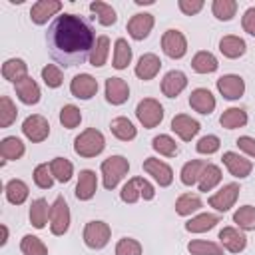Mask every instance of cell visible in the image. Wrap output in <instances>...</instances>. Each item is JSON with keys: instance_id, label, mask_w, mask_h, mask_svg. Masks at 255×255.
Instances as JSON below:
<instances>
[{"instance_id": "1", "label": "cell", "mask_w": 255, "mask_h": 255, "mask_svg": "<svg viewBox=\"0 0 255 255\" xmlns=\"http://www.w3.org/2000/svg\"><path fill=\"white\" fill-rule=\"evenodd\" d=\"M96 32L92 22L86 16L64 12L56 16L46 32V44L50 56L64 68L80 66L90 60V54L96 44Z\"/></svg>"}, {"instance_id": "2", "label": "cell", "mask_w": 255, "mask_h": 255, "mask_svg": "<svg viewBox=\"0 0 255 255\" xmlns=\"http://www.w3.org/2000/svg\"><path fill=\"white\" fill-rule=\"evenodd\" d=\"M106 147V139L102 135L100 129L96 128H88L84 129L76 139H74V151L80 157H96L104 151Z\"/></svg>"}, {"instance_id": "3", "label": "cell", "mask_w": 255, "mask_h": 255, "mask_svg": "<svg viewBox=\"0 0 255 255\" xmlns=\"http://www.w3.org/2000/svg\"><path fill=\"white\" fill-rule=\"evenodd\" d=\"M129 169V161L124 155H110L108 159L102 161V177H104V187L106 189H114L122 177L128 173Z\"/></svg>"}, {"instance_id": "4", "label": "cell", "mask_w": 255, "mask_h": 255, "mask_svg": "<svg viewBox=\"0 0 255 255\" xmlns=\"http://www.w3.org/2000/svg\"><path fill=\"white\" fill-rule=\"evenodd\" d=\"M120 197H122V201H126V203H135L139 197H143V199L149 201V199L155 197V189H153V185H151L147 179H143V177H131V179L122 187Z\"/></svg>"}, {"instance_id": "5", "label": "cell", "mask_w": 255, "mask_h": 255, "mask_svg": "<svg viewBox=\"0 0 255 255\" xmlns=\"http://www.w3.org/2000/svg\"><path fill=\"white\" fill-rule=\"evenodd\" d=\"M135 116H137L139 124L149 129V128H155V126L161 124V120H163V108H161V104L157 100L143 98L137 104V108H135Z\"/></svg>"}, {"instance_id": "6", "label": "cell", "mask_w": 255, "mask_h": 255, "mask_svg": "<svg viewBox=\"0 0 255 255\" xmlns=\"http://www.w3.org/2000/svg\"><path fill=\"white\" fill-rule=\"evenodd\" d=\"M112 237V229L104 221H90L84 227V243L90 249H104Z\"/></svg>"}, {"instance_id": "7", "label": "cell", "mask_w": 255, "mask_h": 255, "mask_svg": "<svg viewBox=\"0 0 255 255\" xmlns=\"http://www.w3.org/2000/svg\"><path fill=\"white\" fill-rule=\"evenodd\" d=\"M70 227V207L66 199L60 195L50 207V231L54 235H64Z\"/></svg>"}, {"instance_id": "8", "label": "cell", "mask_w": 255, "mask_h": 255, "mask_svg": "<svg viewBox=\"0 0 255 255\" xmlns=\"http://www.w3.org/2000/svg\"><path fill=\"white\" fill-rule=\"evenodd\" d=\"M161 48L165 52V56L177 60L183 58L187 52V40L179 30H165L161 36Z\"/></svg>"}, {"instance_id": "9", "label": "cell", "mask_w": 255, "mask_h": 255, "mask_svg": "<svg viewBox=\"0 0 255 255\" xmlns=\"http://www.w3.org/2000/svg\"><path fill=\"white\" fill-rule=\"evenodd\" d=\"M22 131H24V135H26L30 141L38 143V141H44V139L50 135V124H48V120H46L44 116L34 114V116H28V118L24 120Z\"/></svg>"}, {"instance_id": "10", "label": "cell", "mask_w": 255, "mask_h": 255, "mask_svg": "<svg viewBox=\"0 0 255 255\" xmlns=\"http://www.w3.org/2000/svg\"><path fill=\"white\" fill-rule=\"evenodd\" d=\"M239 185L237 183H225L217 193H213L211 197H209V205L213 207V209H217V211H229L233 205H235V201H237V197H239Z\"/></svg>"}, {"instance_id": "11", "label": "cell", "mask_w": 255, "mask_h": 255, "mask_svg": "<svg viewBox=\"0 0 255 255\" xmlns=\"http://www.w3.org/2000/svg\"><path fill=\"white\" fill-rule=\"evenodd\" d=\"M143 171H145L147 175H151V177L159 183V187H167V185H171V181H173V171H171V167H169L165 161L157 159V157H147V159H143Z\"/></svg>"}, {"instance_id": "12", "label": "cell", "mask_w": 255, "mask_h": 255, "mask_svg": "<svg viewBox=\"0 0 255 255\" xmlns=\"http://www.w3.org/2000/svg\"><path fill=\"white\" fill-rule=\"evenodd\" d=\"M217 90L225 100H239L245 94V82L237 74H227L217 80Z\"/></svg>"}, {"instance_id": "13", "label": "cell", "mask_w": 255, "mask_h": 255, "mask_svg": "<svg viewBox=\"0 0 255 255\" xmlns=\"http://www.w3.org/2000/svg\"><path fill=\"white\" fill-rule=\"evenodd\" d=\"M70 92H72V96H76L80 100H90L98 92V80L90 74H78V76H74V80L70 84Z\"/></svg>"}, {"instance_id": "14", "label": "cell", "mask_w": 255, "mask_h": 255, "mask_svg": "<svg viewBox=\"0 0 255 255\" xmlns=\"http://www.w3.org/2000/svg\"><path fill=\"white\" fill-rule=\"evenodd\" d=\"M153 28V14H147V12H139V14H133L128 22V34L133 38V40H143L149 36Z\"/></svg>"}, {"instance_id": "15", "label": "cell", "mask_w": 255, "mask_h": 255, "mask_svg": "<svg viewBox=\"0 0 255 255\" xmlns=\"http://www.w3.org/2000/svg\"><path fill=\"white\" fill-rule=\"evenodd\" d=\"M221 159H223L225 167L229 169V173H231L233 177H239V179L247 177V175L251 173V169H253L251 159H247V157H243V155H239V153H235V151H225Z\"/></svg>"}, {"instance_id": "16", "label": "cell", "mask_w": 255, "mask_h": 255, "mask_svg": "<svg viewBox=\"0 0 255 255\" xmlns=\"http://www.w3.org/2000/svg\"><path fill=\"white\" fill-rule=\"evenodd\" d=\"M129 98V86L122 78H108L106 80V100L112 106H122Z\"/></svg>"}, {"instance_id": "17", "label": "cell", "mask_w": 255, "mask_h": 255, "mask_svg": "<svg viewBox=\"0 0 255 255\" xmlns=\"http://www.w3.org/2000/svg\"><path fill=\"white\" fill-rule=\"evenodd\" d=\"M171 129H173L183 141H189L191 137L197 135V131L201 129V126H199V122L193 120L191 116H187V114H177V116L171 120Z\"/></svg>"}, {"instance_id": "18", "label": "cell", "mask_w": 255, "mask_h": 255, "mask_svg": "<svg viewBox=\"0 0 255 255\" xmlns=\"http://www.w3.org/2000/svg\"><path fill=\"white\" fill-rule=\"evenodd\" d=\"M96 189H98V177H96V171L92 169H82L80 175H78V183H76V197L80 201H88L96 195Z\"/></svg>"}, {"instance_id": "19", "label": "cell", "mask_w": 255, "mask_h": 255, "mask_svg": "<svg viewBox=\"0 0 255 255\" xmlns=\"http://www.w3.org/2000/svg\"><path fill=\"white\" fill-rule=\"evenodd\" d=\"M60 10H62V2L60 0H38L30 8V18H32L34 24H46L48 18L54 16Z\"/></svg>"}, {"instance_id": "20", "label": "cell", "mask_w": 255, "mask_h": 255, "mask_svg": "<svg viewBox=\"0 0 255 255\" xmlns=\"http://www.w3.org/2000/svg\"><path fill=\"white\" fill-rule=\"evenodd\" d=\"M185 86H187V78H185V74L179 72V70L167 72V74L163 76V80H161V92H163V96H167V98L179 96V94L185 90Z\"/></svg>"}, {"instance_id": "21", "label": "cell", "mask_w": 255, "mask_h": 255, "mask_svg": "<svg viewBox=\"0 0 255 255\" xmlns=\"http://www.w3.org/2000/svg\"><path fill=\"white\" fill-rule=\"evenodd\" d=\"M189 106L197 114L207 116V114H211L215 110V98L207 88H195L191 92V96H189Z\"/></svg>"}, {"instance_id": "22", "label": "cell", "mask_w": 255, "mask_h": 255, "mask_svg": "<svg viewBox=\"0 0 255 255\" xmlns=\"http://www.w3.org/2000/svg\"><path fill=\"white\" fill-rule=\"evenodd\" d=\"M219 241L231 253H239V251H243L247 247V237L237 227H223L219 231Z\"/></svg>"}, {"instance_id": "23", "label": "cell", "mask_w": 255, "mask_h": 255, "mask_svg": "<svg viewBox=\"0 0 255 255\" xmlns=\"http://www.w3.org/2000/svg\"><path fill=\"white\" fill-rule=\"evenodd\" d=\"M16 86V96L20 98V102L22 104H26V106H34V104H38L40 102V88H38V84L30 78V76H26L24 80H20L18 84H14Z\"/></svg>"}, {"instance_id": "24", "label": "cell", "mask_w": 255, "mask_h": 255, "mask_svg": "<svg viewBox=\"0 0 255 255\" xmlns=\"http://www.w3.org/2000/svg\"><path fill=\"white\" fill-rule=\"evenodd\" d=\"M161 68V60L155 54H143L135 64V76L139 80H153Z\"/></svg>"}, {"instance_id": "25", "label": "cell", "mask_w": 255, "mask_h": 255, "mask_svg": "<svg viewBox=\"0 0 255 255\" xmlns=\"http://www.w3.org/2000/svg\"><path fill=\"white\" fill-rule=\"evenodd\" d=\"M24 151H26V147H24L22 139L16 137V135H8V137H4V139L0 141V155H2V161H0V163L4 165L6 161L20 159V157L24 155Z\"/></svg>"}, {"instance_id": "26", "label": "cell", "mask_w": 255, "mask_h": 255, "mask_svg": "<svg viewBox=\"0 0 255 255\" xmlns=\"http://www.w3.org/2000/svg\"><path fill=\"white\" fill-rule=\"evenodd\" d=\"M219 50H221V54H223L225 58L235 60V58H239V56L245 54L247 44H245V40L239 38V36H223V38L219 40Z\"/></svg>"}, {"instance_id": "27", "label": "cell", "mask_w": 255, "mask_h": 255, "mask_svg": "<svg viewBox=\"0 0 255 255\" xmlns=\"http://www.w3.org/2000/svg\"><path fill=\"white\" fill-rule=\"evenodd\" d=\"M2 76L8 80V82H14L18 84L20 80H24L28 76V66L24 60L20 58H10L2 64Z\"/></svg>"}, {"instance_id": "28", "label": "cell", "mask_w": 255, "mask_h": 255, "mask_svg": "<svg viewBox=\"0 0 255 255\" xmlns=\"http://www.w3.org/2000/svg\"><path fill=\"white\" fill-rule=\"evenodd\" d=\"M50 207L48 201L44 197H38L32 201L30 205V223L36 227V229H44L46 223H48V213H50Z\"/></svg>"}, {"instance_id": "29", "label": "cell", "mask_w": 255, "mask_h": 255, "mask_svg": "<svg viewBox=\"0 0 255 255\" xmlns=\"http://www.w3.org/2000/svg\"><path fill=\"white\" fill-rule=\"evenodd\" d=\"M110 129H112V133H114L118 139H122V141H131V139L137 135L135 126H133L128 118H124V116L114 118L112 124H110Z\"/></svg>"}, {"instance_id": "30", "label": "cell", "mask_w": 255, "mask_h": 255, "mask_svg": "<svg viewBox=\"0 0 255 255\" xmlns=\"http://www.w3.org/2000/svg\"><path fill=\"white\" fill-rule=\"evenodd\" d=\"M217 223H219V215H213V213H201V215L191 217V219L185 223V229H187L189 233H203V231L213 229Z\"/></svg>"}, {"instance_id": "31", "label": "cell", "mask_w": 255, "mask_h": 255, "mask_svg": "<svg viewBox=\"0 0 255 255\" xmlns=\"http://www.w3.org/2000/svg\"><path fill=\"white\" fill-rule=\"evenodd\" d=\"M201 205H203V201L197 193H183L175 199V213L185 217V215H191L193 211L201 209Z\"/></svg>"}, {"instance_id": "32", "label": "cell", "mask_w": 255, "mask_h": 255, "mask_svg": "<svg viewBox=\"0 0 255 255\" xmlns=\"http://www.w3.org/2000/svg\"><path fill=\"white\" fill-rule=\"evenodd\" d=\"M191 68H193L197 74H211V72H215V70L219 68V64H217V58H215L211 52L201 50V52H197V54L193 56Z\"/></svg>"}, {"instance_id": "33", "label": "cell", "mask_w": 255, "mask_h": 255, "mask_svg": "<svg viewBox=\"0 0 255 255\" xmlns=\"http://www.w3.org/2000/svg\"><path fill=\"white\" fill-rule=\"evenodd\" d=\"M207 161L203 159H191L181 167V183L183 185H195L201 177V171L205 169Z\"/></svg>"}, {"instance_id": "34", "label": "cell", "mask_w": 255, "mask_h": 255, "mask_svg": "<svg viewBox=\"0 0 255 255\" xmlns=\"http://www.w3.org/2000/svg\"><path fill=\"white\" fill-rule=\"evenodd\" d=\"M4 191H6V199L14 205H22L28 199V185L22 179H10Z\"/></svg>"}, {"instance_id": "35", "label": "cell", "mask_w": 255, "mask_h": 255, "mask_svg": "<svg viewBox=\"0 0 255 255\" xmlns=\"http://www.w3.org/2000/svg\"><path fill=\"white\" fill-rule=\"evenodd\" d=\"M219 124L225 128V129H235V128H243L247 124V114L245 110L241 108H229L221 114L219 118Z\"/></svg>"}, {"instance_id": "36", "label": "cell", "mask_w": 255, "mask_h": 255, "mask_svg": "<svg viewBox=\"0 0 255 255\" xmlns=\"http://www.w3.org/2000/svg\"><path fill=\"white\" fill-rule=\"evenodd\" d=\"M219 181H221V169L215 163H207L205 169L201 171L197 187H199V191H211Z\"/></svg>"}, {"instance_id": "37", "label": "cell", "mask_w": 255, "mask_h": 255, "mask_svg": "<svg viewBox=\"0 0 255 255\" xmlns=\"http://www.w3.org/2000/svg\"><path fill=\"white\" fill-rule=\"evenodd\" d=\"M50 169H52L54 179H58L60 183H68L74 175V165L66 157H54L50 161Z\"/></svg>"}, {"instance_id": "38", "label": "cell", "mask_w": 255, "mask_h": 255, "mask_svg": "<svg viewBox=\"0 0 255 255\" xmlns=\"http://www.w3.org/2000/svg\"><path fill=\"white\" fill-rule=\"evenodd\" d=\"M108 52H110V38L108 36H98V40L94 44V50L90 54V64L94 68H102L108 60Z\"/></svg>"}, {"instance_id": "39", "label": "cell", "mask_w": 255, "mask_h": 255, "mask_svg": "<svg viewBox=\"0 0 255 255\" xmlns=\"http://www.w3.org/2000/svg\"><path fill=\"white\" fill-rule=\"evenodd\" d=\"M129 62H131V46L128 44V40L118 38L116 48H114V68L124 70V68H128Z\"/></svg>"}, {"instance_id": "40", "label": "cell", "mask_w": 255, "mask_h": 255, "mask_svg": "<svg viewBox=\"0 0 255 255\" xmlns=\"http://www.w3.org/2000/svg\"><path fill=\"white\" fill-rule=\"evenodd\" d=\"M233 223L243 231H255V207L243 205L233 213Z\"/></svg>"}, {"instance_id": "41", "label": "cell", "mask_w": 255, "mask_h": 255, "mask_svg": "<svg viewBox=\"0 0 255 255\" xmlns=\"http://www.w3.org/2000/svg\"><path fill=\"white\" fill-rule=\"evenodd\" d=\"M187 251L191 255H223V247L213 243V241H203V239H193L187 243Z\"/></svg>"}, {"instance_id": "42", "label": "cell", "mask_w": 255, "mask_h": 255, "mask_svg": "<svg viewBox=\"0 0 255 255\" xmlns=\"http://www.w3.org/2000/svg\"><path fill=\"white\" fill-rule=\"evenodd\" d=\"M90 10L98 16V22H100L102 26H112V24H116V20H118L116 10H114L110 4H106V2L96 0V2L90 4Z\"/></svg>"}, {"instance_id": "43", "label": "cell", "mask_w": 255, "mask_h": 255, "mask_svg": "<svg viewBox=\"0 0 255 255\" xmlns=\"http://www.w3.org/2000/svg\"><path fill=\"white\" fill-rule=\"evenodd\" d=\"M211 10H213V16H215L217 20L227 22V20H231V18L235 16V12H237V2H235V0H213Z\"/></svg>"}, {"instance_id": "44", "label": "cell", "mask_w": 255, "mask_h": 255, "mask_svg": "<svg viewBox=\"0 0 255 255\" xmlns=\"http://www.w3.org/2000/svg\"><path fill=\"white\" fill-rule=\"evenodd\" d=\"M20 249L24 255H48V247L36 235H24L20 241Z\"/></svg>"}, {"instance_id": "45", "label": "cell", "mask_w": 255, "mask_h": 255, "mask_svg": "<svg viewBox=\"0 0 255 255\" xmlns=\"http://www.w3.org/2000/svg\"><path fill=\"white\" fill-rule=\"evenodd\" d=\"M82 122V112L80 108H76L74 104H66L62 110H60V124L68 129H74L76 126H80Z\"/></svg>"}, {"instance_id": "46", "label": "cell", "mask_w": 255, "mask_h": 255, "mask_svg": "<svg viewBox=\"0 0 255 255\" xmlns=\"http://www.w3.org/2000/svg\"><path fill=\"white\" fill-rule=\"evenodd\" d=\"M151 147H153L157 153L167 155V157H171V155L177 153V143H175V139H171L167 133H159V135H155V137L151 139Z\"/></svg>"}, {"instance_id": "47", "label": "cell", "mask_w": 255, "mask_h": 255, "mask_svg": "<svg viewBox=\"0 0 255 255\" xmlns=\"http://www.w3.org/2000/svg\"><path fill=\"white\" fill-rule=\"evenodd\" d=\"M18 116V110L14 106V102L8 96L0 98V128H8Z\"/></svg>"}, {"instance_id": "48", "label": "cell", "mask_w": 255, "mask_h": 255, "mask_svg": "<svg viewBox=\"0 0 255 255\" xmlns=\"http://www.w3.org/2000/svg\"><path fill=\"white\" fill-rule=\"evenodd\" d=\"M34 183H36L38 187H42V189H50V187H52L54 175H52V169H50L48 163L36 165V169H34Z\"/></svg>"}, {"instance_id": "49", "label": "cell", "mask_w": 255, "mask_h": 255, "mask_svg": "<svg viewBox=\"0 0 255 255\" xmlns=\"http://www.w3.org/2000/svg\"><path fill=\"white\" fill-rule=\"evenodd\" d=\"M42 80H44V84L48 88H60L62 82H64L62 70L58 66H54V64H48V66L42 68Z\"/></svg>"}, {"instance_id": "50", "label": "cell", "mask_w": 255, "mask_h": 255, "mask_svg": "<svg viewBox=\"0 0 255 255\" xmlns=\"http://www.w3.org/2000/svg\"><path fill=\"white\" fill-rule=\"evenodd\" d=\"M116 255H141V245L131 237H124L116 245Z\"/></svg>"}, {"instance_id": "51", "label": "cell", "mask_w": 255, "mask_h": 255, "mask_svg": "<svg viewBox=\"0 0 255 255\" xmlns=\"http://www.w3.org/2000/svg\"><path fill=\"white\" fill-rule=\"evenodd\" d=\"M219 137L217 135H203L199 141H197V145H195V149L199 151V153H205V155H211V153H215L217 149H219Z\"/></svg>"}, {"instance_id": "52", "label": "cell", "mask_w": 255, "mask_h": 255, "mask_svg": "<svg viewBox=\"0 0 255 255\" xmlns=\"http://www.w3.org/2000/svg\"><path fill=\"white\" fill-rule=\"evenodd\" d=\"M203 8V0H179V10L187 16L197 14Z\"/></svg>"}, {"instance_id": "53", "label": "cell", "mask_w": 255, "mask_h": 255, "mask_svg": "<svg viewBox=\"0 0 255 255\" xmlns=\"http://www.w3.org/2000/svg\"><path fill=\"white\" fill-rule=\"evenodd\" d=\"M241 24H243V30H245L247 34L255 36V6H253V8H247V10H245V14H243V20H241Z\"/></svg>"}, {"instance_id": "54", "label": "cell", "mask_w": 255, "mask_h": 255, "mask_svg": "<svg viewBox=\"0 0 255 255\" xmlns=\"http://www.w3.org/2000/svg\"><path fill=\"white\" fill-rule=\"evenodd\" d=\"M237 145H239V149L245 151L249 157H255V139H253V137L241 135V137L237 139Z\"/></svg>"}, {"instance_id": "55", "label": "cell", "mask_w": 255, "mask_h": 255, "mask_svg": "<svg viewBox=\"0 0 255 255\" xmlns=\"http://www.w3.org/2000/svg\"><path fill=\"white\" fill-rule=\"evenodd\" d=\"M8 241V229H6V225H2V239H0V245H4Z\"/></svg>"}, {"instance_id": "56", "label": "cell", "mask_w": 255, "mask_h": 255, "mask_svg": "<svg viewBox=\"0 0 255 255\" xmlns=\"http://www.w3.org/2000/svg\"><path fill=\"white\" fill-rule=\"evenodd\" d=\"M135 4L137 6H141V4H153V0H135Z\"/></svg>"}]
</instances>
